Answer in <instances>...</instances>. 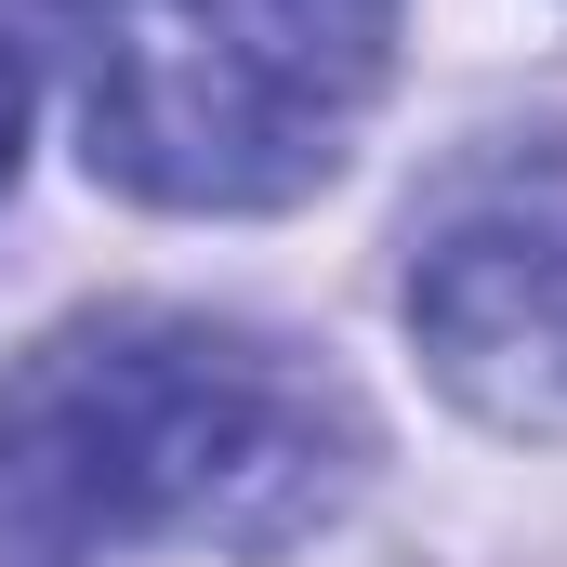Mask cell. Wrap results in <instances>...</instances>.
Listing matches in <instances>:
<instances>
[{"label": "cell", "mask_w": 567, "mask_h": 567, "mask_svg": "<svg viewBox=\"0 0 567 567\" xmlns=\"http://www.w3.org/2000/svg\"><path fill=\"white\" fill-rule=\"evenodd\" d=\"M396 0H106L93 172L158 212L303 198L383 93Z\"/></svg>", "instance_id": "cell-2"}, {"label": "cell", "mask_w": 567, "mask_h": 567, "mask_svg": "<svg viewBox=\"0 0 567 567\" xmlns=\"http://www.w3.org/2000/svg\"><path fill=\"white\" fill-rule=\"evenodd\" d=\"M435 383L502 435H567V172H475L410 251Z\"/></svg>", "instance_id": "cell-3"}, {"label": "cell", "mask_w": 567, "mask_h": 567, "mask_svg": "<svg viewBox=\"0 0 567 567\" xmlns=\"http://www.w3.org/2000/svg\"><path fill=\"white\" fill-rule=\"evenodd\" d=\"M357 475V410L265 330L120 303L0 370V567H120L145 542L278 555Z\"/></svg>", "instance_id": "cell-1"}, {"label": "cell", "mask_w": 567, "mask_h": 567, "mask_svg": "<svg viewBox=\"0 0 567 567\" xmlns=\"http://www.w3.org/2000/svg\"><path fill=\"white\" fill-rule=\"evenodd\" d=\"M13 145H27V66H13V40H0V185H13Z\"/></svg>", "instance_id": "cell-4"}]
</instances>
